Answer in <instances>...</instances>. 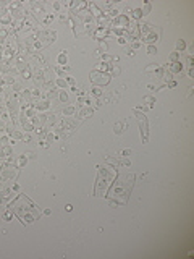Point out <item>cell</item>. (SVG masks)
I'll return each mask as SVG.
<instances>
[{"label":"cell","mask_w":194,"mask_h":259,"mask_svg":"<svg viewBox=\"0 0 194 259\" xmlns=\"http://www.w3.org/2000/svg\"><path fill=\"white\" fill-rule=\"evenodd\" d=\"M11 191H20V185H18V183H13V186H11Z\"/></svg>","instance_id":"60d3db41"},{"label":"cell","mask_w":194,"mask_h":259,"mask_svg":"<svg viewBox=\"0 0 194 259\" xmlns=\"http://www.w3.org/2000/svg\"><path fill=\"white\" fill-rule=\"evenodd\" d=\"M186 49V42H184V39H178L176 41V52H183V50Z\"/></svg>","instance_id":"2e32d148"},{"label":"cell","mask_w":194,"mask_h":259,"mask_svg":"<svg viewBox=\"0 0 194 259\" xmlns=\"http://www.w3.org/2000/svg\"><path fill=\"white\" fill-rule=\"evenodd\" d=\"M60 21H68V15H66V13H62V15H60Z\"/></svg>","instance_id":"f35d334b"},{"label":"cell","mask_w":194,"mask_h":259,"mask_svg":"<svg viewBox=\"0 0 194 259\" xmlns=\"http://www.w3.org/2000/svg\"><path fill=\"white\" fill-rule=\"evenodd\" d=\"M141 11H142V16H144V15H147V13L150 11V3H144V7L141 8Z\"/></svg>","instance_id":"4316f807"},{"label":"cell","mask_w":194,"mask_h":259,"mask_svg":"<svg viewBox=\"0 0 194 259\" xmlns=\"http://www.w3.org/2000/svg\"><path fill=\"white\" fill-rule=\"evenodd\" d=\"M118 44L124 45V44H126V37H123V36H120V37H118Z\"/></svg>","instance_id":"8d00e7d4"},{"label":"cell","mask_w":194,"mask_h":259,"mask_svg":"<svg viewBox=\"0 0 194 259\" xmlns=\"http://www.w3.org/2000/svg\"><path fill=\"white\" fill-rule=\"evenodd\" d=\"M3 130H7V125L3 120H0V131H3Z\"/></svg>","instance_id":"ab89813d"},{"label":"cell","mask_w":194,"mask_h":259,"mask_svg":"<svg viewBox=\"0 0 194 259\" xmlns=\"http://www.w3.org/2000/svg\"><path fill=\"white\" fill-rule=\"evenodd\" d=\"M147 54L149 55H154V54H157V47H155V44H147Z\"/></svg>","instance_id":"cb8c5ba5"},{"label":"cell","mask_w":194,"mask_h":259,"mask_svg":"<svg viewBox=\"0 0 194 259\" xmlns=\"http://www.w3.org/2000/svg\"><path fill=\"white\" fill-rule=\"evenodd\" d=\"M126 122H124V123H115V126H113V131H115V135H121V133H123V128L124 126H126Z\"/></svg>","instance_id":"4fadbf2b"},{"label":"cell","mask_w":194,"mask_h":259,"mask_svg":"<svg viewBox=\"0 0 194 259\" xmlns=\"http://www.w3.org/2000/svg\"><path fill=\"white\" fill-rule=\"evenodd\" d=\"M32 107H34L36 110H42V112H45V110L50 109V102H49V100H40V102L32 104Z\"/></svg>","instance_id":"ba28073f"},{"label":"cell","mask_w":194,"mask_h":259,"mask_svg":"<svg viewBox=\"0 0 194 259\" xmlns=\"http://www.w3.org/2000/svg\"><path fill=\"white\" fill-rule=\"evenodd\" d=\"M129 154H131V149H123L121 151V157H128Z\"/></svg>","instance_id":"1f68e13d"},{"label":"cell","mask_w":194,"mask_h":259,"mask_svg":"<svg viewBox=\"0 0 194 259\" xmlns=\"http://www.w3.org/2000/svg\"><path fill=\"white\" fill-rule=\"evenodd\" d=\"M142 102H147V109H150V107L155 104V97H152V96H146V97H142Z\"/></svg>","instance_id":"d6986e66"},{"label":"cell","mask_w":194,"mask_h":259,"mask_svg":"<svg viewBox=\"0 0 194 259\" xmlns=\"http://www.w3.org/2000/svg\"><path fill=\"white\" fill-rule=\"evenodd\" d=\"M188 76H189V78H193V68H189V71H188Z\"/></svg>","instance_id":"c3c4849f"},{"label":"cell","mask_w":194,"mask_h":259,"mask_svg":"<svg viewBox=\"0 0 194 259\" xmlns=\"http://www.w3.org/2000/svg\"><path fill=\"white\" fill-rule=\"evenodd\" d=\"M20 73H21V76H23L24 80H29L31 76H32V70H31L29 66H28V68H24L23 71H20Z\"/></svg>","instance_id":"ffe728a7"},{"label":"cell","mask_w":194,"mask_h":259,"mask_svg":"<svg viewBox=\"0 0 194 259\" xmlns=\"http://www.w3.org/2000/svg\"><path fill=\"white\" fill-rule=\"evenodd\" d=\"M31 122H32V125H34V126H37V125H39V126H42V125L45 123V122H47V115L45 114H36L34 117H32V120H31Z\"/></svg>","instance_id":"52a82bcc"},{"label":"cell","mask_w":194,"mask_h":259,"mask_svg":"<svg viewBox=\"0 0 194 259\" xmlns=\"http://www.w3.org/2000/svg\"><path fill=\"white\" fill-rule=\"evenodd\" d=\"M36 133H37L39 136H42V138L45 136V131H44V128H40V126H39V128H36Z\"/></svg>","instance_id":"f546056e"},{"label":"cell","mask_w":194,"mask_h":259,"mask_svg":"<svg viewBox=\"0 0 194 259\" xmlns=\"http://www.w3.org/2000/svg\"><path fill=\"white\" fill-rule=\"evenodd\" d=\"M10 219H11V212H10V211H7L5 214H3V220H7V222H10Z\"/></svg>","instance_id":"4dcf8cb0"},{"label":"cell","mask_w":194,"mask_h":259,"mask_svg":"<svg viewBox=\"0 0 194 259\" xmlns=\"http://www.w3.org/2000/svg\"><path fill=\"white\" fill-rule=\"evenodd\" d=\"M65 209L68 211V212H71V211H73V206H71V204H66V206H65Z\"/></svg>","instance_id":"f6af8a7d"},{"label":"cell","mask_w":194,"mask_h":259,"mask_svg":"<svg viewBox=\"0 0 194 259\" xmlns=\"http://www.w3.org/2000/svg\"><path fill=\"white\" fill-rule=\"evenodd\" d=\"M109 36H112V33H110L107 28H97V29L92 33V37H94V39H97V41L102 39V37H109Z\"/></svg>","instance_id":"8992f818"},{"label":"cell","mask_w":194,"mask_h":259,"mask_svg":"<svg viewBox=\"0 0 194 259\" xmlns=\"http://www.w3.org/2000/svg\"><path fill=\"white\" fill-rule=\"evenodd\" d=\"M66 83H68V84H75V80H73L71 76H68V78H66Z\"/></svg>","instance_id":"ee69618b"},{"label":"cell","mask_w":194,"mask_h":259,"mask_svg":"<svg viewBox=\"0 0 194 259\" xmlns=\"http://www.w3.org/2000/svg\"><path fill=\"white\" fill-rule=\"evenodd\" d=\"M112 66H113V65L100 62V63H97V66H95V71H99V73H105V71H109V70L112 71Z\"/></svg>","instance_id":"9c48e42d"},{"label":"cell","mask_w":194,"mask_h":259,"mask_svg":"<svg viewBox=\"0 0 194 259\" xmlns=\"http://www.w3.org/2000/svg\"><path fill=\"white\" fill-rule=\"evenodd\" d=\"M100 49L107 50V49H109V47H107V44H105V42H100Z\"/></svg>","instance_id":"bcb514c9"},{"label":"cell","mask_w":194,"mask_h":259,"mask_svg":"<svg viewBox=\"0 0 194 259\" xmlns=\"http://www.w3.org/2000/svg\"><path fill=\"white\" fill-rule=\"evenodd\" d=\"M92 112H94V110L91 109V107H84V109H81L79 112H78V117H79V118H87V117L92 115Z\"/></svg>","instance_id":"7c38bea8"},{"label":"cell","mask_w":194,"mask_h":259,"mask_svg":"<svg viewBox=\"0 0 194 259\" xmlns=\"http://www.w3.org/2000/svg\"><path fill=\"white\" fill-rule=\"evenodd\" d=\"M26 164H28V157H26V154L20 155V157H18V164H16V167L20 169V167H23V165H26Z\"/></svg>","instance_id":"44dd1931"},{"label":"cell","mask_w":194,"mask_h":259,"mask_svg":"<svg viewBox=\"0 0 194 259\" xmlns=\"http://www.w3.org/2000/svg\"><path fill=\"white\" fill-rule=\"evenodd\" d=\"M57 60H58V65H60V66H65V65H66V62H68V55L65 54V52H62V54L58 55V58H57Z\"/></svg>","instance_id":"9a60e30c"},{"label":"cell","mask_w":194,"mask_h":259,"mask_svg":"<svg viewBox=\"0 0 194 259\" xmlns=\"http://www.w3.org/2000/svg\"><path fill=\"white\" fill-rule=\"evenodd\" d=\"M133 180L134 177L133 175H123L117 180L113 189L110 191V194L113 198H118V196H123V203H126V198H128L129 191H131V186H133Z\"/></svg>","instance_id":"7a4b0ae2"},{"label":"cell","mask_w":194,"mask_h":259,"mask_svg":"<svg viewBox=\"0 0 194 259\" xmlns=\"http://www.w3.org/2000/svg\"><path fill=\"white\" fill-rule=\"evenodd\" d=\"M11 154V147L10 146H3L2 147V151H0V157H7V155Z\"/></svg>","instance_id":"7402d4cb"},{"label":"cell","mask_w":194,"mask_h":259,"mask_svg":"<svg viewBox=\"0 0 194 259\" xmlns=\"http://www.w3.org/2000/svg\"><path fill=\"white\" fill-rule=\"evenodd\" d=\"M181 71H183V63L181 62L170 63V73H181Z\"/></svg>","instance_id":"8fae6325"},{"label":"cell","mask_w":194,"mask_h":259,"mask_svg":"<svg viewBox=\"0 0 194 259\" xmlns=\"http://www.w3.org/2000/svg\"><path fill=\"white\" fill-rule=\"evenodd\" d=\"M89 78H91V83L94 86H99V88H102V86H105V84H109L110 83V78L112 76L110 75H107V73H99V71H92L89 75Z\"/></svg>","instance_id":"277c9868"},{"label":"cell","mask_w":194,"mask_h":259,"mask_svg":"<svg viewBox=\"0 0 194 259\" xmlns=\"http://www.w3.org/2000/svg\"><path fill=\"white\" fill-rule=\"evenodd\" d=\"M60 100H62V102H66V100H68V94H66L65 91L60 92Z\"/></svg>","instance_id":"83f0119b"},{"label":"cell","mask_w":194,"mask_h":259,"mask_svg":"<svg viewBox=\"0 0 194 259\" xmlns=\"http://www.w3.org/2000/svg\"><path fill=\"white\" fill-rule=\"evenodd\" d=\"M55 86H57V88H66V80L57 78V80H55Z\"/></svg>","instance_id":"603a6c76"},{"label":"cell","mask_w":194,"mask_h":259,"mask_svg":"<svg viewBox=\"0 0 194 259\" xmlns=\"http://www.w3.org/2000/svg\"><path fill=\"white\" fill-rule=\"evenodd\" d=\"M50 214H52V211H50V209H45L44 211V215H50Z\"/></svg>","instance_id":"7dc6e473"},{"label":"cell","mask_w":194,"mask_h":259,"mask_svg":"<svg viewBox=\"0 0 194 259\" xmlns=\"http://www.w3.org/2000/svg\"><path fill=\"white\" fill-rule=\"evenodd\" d=\"M54 10H62V3H60V2H54Z\"/></svg>","instance_id":"836d02e7"},{"label":"cell","mask_w":194,"mask_h":259,"mask_svg":"<svg viewBox=\"0 0 194 259\" xmlns=\"http://www.w3.org/2000/svg\"><path fill=\"white\" fill-rule=\"evenodd\" d=\"M97 169H99V178H97V183H95L94 193H95V196H104L110 181H113L115 173L110 172L107 167H97Z\"/></svg>","instance_id":"3957f363"},{"label":"cell","mask_w":194,"mask_h":259,"mask_svg":"<svg viewBox=\"0 0 194 259\" xmlns=\"http://www.w3.org/2000/svg\"><path fill=\"white\" fill-rule=\"evenodd\" d=\"M11 206H13L11 211H15V214L21 219L23 224H26V222L31 224V222H34V220L39 217V211L36 209V206L26 198L24 194H20Z\"/></svg>","instance_id":"6da1fadb"},{"label":"cell","mask_w":194,"mask_h":259,"mask_svg":"<svg viewBox=\"0 0 194 259\" xmlns=\"http://www.w3.org/2000/svg\"><path fill=\"white\" fill-rule=\"evenodd\" d=\"M57 139V135H52V133H49L47 135V143H52V141Z\"/></svg>","instance_id":"f1b7e54d"},{"label":"cell","mask_w":194,"mask_h":259,"mask_svg":"<svg viewBox=\"0 0 194 259\" xmlns=\"http://www.w3.org/2000/svg\"><path fill=\"white\" fill-rule=\"evenodd\" d=\"M141 128V138H142V143H147V120H142V123L139 125Z\"/></svg>","instance_id":"30bf717a"},{"label":"cell","mask_w":194,"mask_h":259,"mask_svg":"<svg viewBox=\"0 0 194 259\" xmlns=\"http://www.w3.org/2000/svg\"><path fill=\"white\" fill-rule=\"evenodd\" d=\"M168 60L173 63V62H179V52H173V54H170Z\"/></svg>","instance_id":"d4e9b609"},{"label":"cell","mask_w":194,"mask_h":259,"mask_svg":"<svg viewBox=\"0 0 194 259\" xmlns=\"http://www.w3.org/2000/svg\"><path fill=\"white\" fill-rule=\"evenodd\" d=\"M91 94L94 96V97H100V96L104 94V91H102V88H99V86H94V88L91 89Z\"/></svg>","instance_id":"e0dca14e"},{"label":"cell","mask_w":194,"mask_h":259,"mask_svg":"<svg viewBox=\"0 0 194 259\" xmlns=\"http://www.w3.org/2000/svg\"><path fill=\"white\" fill-rule=\"evenodd\" d=\"M39 146H40V147H49V143H47L45 139H40L39 141Z\"/></svg>","instance_id":"e575fe53"},{"label":"cell","mask_w":194,"mask_h":259,"mask_svg":"<svg viewBox=\"0 0 194 259\" xmlns=\"http://www.w3.org/2000/svg\"><path fill=\"white\" fill-rule=\"evenodd\" d=\"M23 141L29 143V141H31V136H29V135H23Z\"/></svg>","instance_id":"7bdbcfd3"},{"label":"cell","mask_w":194,"mask_h":259,"mask_svg":"<svg viewBox=\"0 0 194 259\" xmlns=\"http://www.w3.org/2000/svg\"><path fill=\"white\" fill-rule=\"evenodd\" d=\"M126 55H128V57H134V50H133V49H128Z\"/></svg>","instance_id":"b9f144b4"},{"label":"cell","mask_w":194,"mask_h":259,"mask_svg":"<svg viewBox=\"0 0 194 259\" xmlns=\"http://www.w3.org/2000/svg\"><path fill=\"white\" fill-rule=\"evenodd\" d=\"M131 18H134V20H141V18H142V11H141V8H134V10H131Z\"/></svg>","instance_id":"ac0fdd59"},{"label":"cell","mask_w":194,"mask_h":259,"mask_svg":"<svg viewBox=\"0 0 194 259\" xmlns=\"http://www.w3.org/2000/svg\"><path fill=\"white\" fill-rule=\"evenodd\" d=\"M112 75H120V68L118 66H112Z\"/></svg>","instance_id":"d6a6232c"},{"label":"cell","mask_w":194,"mask_h":259,"mask_svg":"<svg viewBox=\"0 0 194 259\" xmlns=\"http://www.w3.org/2000/svg\"><path fill=\"white\" fill-rule=\"evenodd\" d=\"M75 112H76V107H75V105H68V107H65V109H63V115H66V117L75 115Z\"/></svg>","instance_id":"5bb4252c"},{"label":"cell","mask_w":194,"mask_h":259,"mask_svg":"<svg viewBox=\"0 0 194 259\" xmlns=\"http://www.w3.org/2000/svg\"><path fill=\"white\" fill-rule=\"evenodd\" d=\"M121 165H124V167H129V165H131V160H129V159H123V160H121Z\"/></svg>","instance_id":"d590c367"},{"label":"cell","mask_w":194,"mask_h":259,"mask_svg":"<svg viewBox=\"0 0 194 259\" xmlns=\"http://www.w3.org/2000/svg\"><path fill=\"white\" fill-rule=\"evenodd\" d=\"M167 86H168V88H175V86H176V81H175V80H170L168 83H167Z\"/></svg>","instance_id":"74e56055"},{"label":"cell","mask_w":194,"mask_h":259,"mask_svg":"<svg viewBox=\"0 0 194 259\" xmlns=\"http://www.w3.org/2000/svg\"><path fill=\"white\" fill-rule=\"evenodd\" d=\"M110 28H113L115 31H126L129 28V18L126 15H118L110 23Z\"/></svg>","instance_id":"5b68a950"},{"label":"cell","mask_w":194,"mask_h":259,"mask_svg":"<svg viewBox=\"0 0 194 259\" xmlns=\"http://www.w3.org/2000/svg\"><path fill=\"white\" fill-rule=\"evenodd\" d=\"M141 44H142V42H141L139 39H133V44H131V49H133V50L139 49V47H141Z\"/></svg>","instance_id":"484cf974"}]
</instances>
